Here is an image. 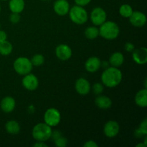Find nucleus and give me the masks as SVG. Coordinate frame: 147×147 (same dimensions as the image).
Instances as JSON below:
<instances>
[{
    "label": "nucleus",
    "mask_w": 147,
    "mask_h": 147,
    "mask_svg": "<svg viewBox=\"0 0 147 147\" xmlns=\"http://www.w3.org/2000/svg\"><path fill=\"white\" fill-rule=\"evenodd\" d=\"M122 73L119 67H108L101 75L102 84L108 88H115L122 80Z\"/></svg>",
    "instance_id": "1"
},
{
    "label": "nucleus",
    "mask_w": 147,
    "mask_h": 147,
    "mask_svg": "<svg viewBox=\"0 0 147 147\" xmlns=\"http://www.w3.org/2000/svg\"><path fill=\"white\" fill-rule=\"evenodd\" d=\"M120 33V28L113 21H106L99 28V35L107 40H113L117 38Z\"/></svg>",
    "instance_id": "2"
},
{
    "label": "nucleus",
    "mask_w": 147,
    "mask_h": 147,
    "mask_svg": "<svg viewBox=\"0 0 147 147\" xmlns=\"http://www.w3.org/2000/svg\"><path fill=\"white\" fill-rule=\"evenodd\" d=\"M52 127L45 123H39L32 129V137L37 142H46L50 139Z\"/></svg>",
    "instance_id": "3"
},
{
    "label": "nucleus",
    "mask_w": 147,
    "mask_h": 147,
    "mask_svg": "<svg viewBox=\"0 0 147 147\" xmlns=\"http://www.w3.org/2000/svg\"><path fill=\"white\" fill-rule=\"evenodd\" d=\"M68 14L70 20L76 24H83L88 20L87 11L80 6H73L70 8Z\"/></svg>",
    "instance_id": "4"
},
{
    "label": "nucleus",
    "mask_w": 147,
    "mask_h": 147,
    "mask_svg": "<svg viewBox=\"0 0 147 147\" xmlns=\"http://www.w3.org/2000/svg\"><path fill=\"white\" fill-rule=\"evenodd\" d=\"M13 67L16 73H18L19 75L25 76L31 73L33 65L30 59L25 57H20L14 60L13 63Z\"/></svg>",
    "instance_id": "5"
},
{
    "label": "nucleus",
    "mask_w": 147,
    "mask_h": 147,
    "mask_svg": "<svg viewBox=\"0 0 147 147\" xmlns=\"http://www.w3.org/2000/svg\"><path fill=\"white\" fill-rule=\"evenodd\" d=\"M45 123L51 127L57 126L61 121V114L57 109L50 108L44 114Z\"/></svg>",
    "instance_id": "6"
},
{
    "label": "nucleus",
    "mask_w": 147,
    "mask_h": 147,
    "mask_svg": "<svg viewBox=\"0 0 147 147\" xmlns=\"http://www.w3.org/2000/svg\"><path fill=\"white\" fill-rule=\"evenodd\" d=\"M107 14L103 8L95 7L90 13V20L95 26H100L106 21Z\"/></svg>",
    "instance_id": "7"
},
{
    "label": "nucleus",
    "mask_w": 147,
    "mask_h": 147,
    "mask_svg": "<svg viewBox=\"0 0 147 147\" xmlns=\"http://www.w3.org/2000/svg\"><path fill=\"white\" fill-rule=\"evenodd\" d=\"M22 83L24 88L30 91H33L38 88L39 80L37 76L30 73L24 76V78L22 80Z\"/></svg>",
    "instance_id": "8"
},
{
    "label": "nucleus",
    "mask_w": 147,
    "mask_h": 147,
    "mask_svg": "<svg viewBox=\"0 0 147 147\" xmlns=\"http://www.w3.org/2000/svg\"><path fill=\"white\" fill-rule=\"evenodd\" d=\"M120 126L116 121H109L106 122L103 127V133L108 138H114L119 134Z\"/></svg>",
    "instance_id": "9"
},
{
    "label": "nucleus",
    "mask_w": 147,
    "mask_h": 147,
    "mask_svg": "<svg viewBox=\"0 0 147 147\" xmlns=\"http://www.w3.org/2000/svg\"><path fill=\"white\" fill-rule=\"evenodd\" d=\"M55 55L57 58L60 60H69L73 55V51L68 45L65 44H60L57 46L55 49Z\"/></svg>",
    "instance_id": "10"
},
{
    "label": "nucleus",
    "mask_w": 147,
    "mask_h": 147,
    "mask_svg": "<svg viewBox=\"0 0 147 147\" xmlns=\"http://www.w3.org/2000/svg\"><path fill=\"white\" fill-rule=\"evenodd\" d=\"M75 88L78 94L86 96L90 91V84L87 79L84 78H80L75 83Z\"/></svg>",
    "instance_id": "11"
},
{
    "label": "nucleus",
    "mask_w": 147,
    "mask_h": 147,
    "mask_svg": "<svg viewBox=\"0 0 147 147\" xmlns=\"http://www.w3.org/2000/svg\"><path fill=\"white\" fill-rule=\"evenodd\" d=\"M132 58L138 65H144L147 62V49L142 47L134 49L132 52Z\"/></svg>",
    "instance_id": "12"
},
{
    "label": "nucleus",
    "mask_w": 147,
    "mask_h": 147,
    "mask_svg": "<svg viewBox=\"0 0 147 147\" xmlns=\"http://www.w3.org/2000/svg\"><path fill=\"white\" fill-rule=\"evenodd\" d=\"M129 22L136 27H142L146 22V17L144 13L139 11H133L129 17Z\"/></svg>",
    "instance_id": "13"
},
{
    "label": "nucleus",
    "mask_w": 147,
    "mask_h": 147,
    "mask_svg": "<svg viewBox=\"0 0 147 147\" xmlns=\"http://www.w3.org/2000/svg\"><path fill=\"white\" fill-rule=\"evenodd\" d=\"M70 8V4L67 0H56L53 4L55 12L60 16H65L68 14Z\"/></svg>",
    "instance_id": "14"
},
{
    "label": "nucleus",
    "mask_w": 147,
    "mask_h": 147,
    "mask_svg": "<svg viewBox=\"0 0 147 147\" xmlns=\"http://www.w3.org/2000/svg\"><path fill=\"white\" fill-rule=\"evenodd\" d=\"M101 60L97 57H90L85 63V68L88 73H95L101 67Z\"/></svg>",
    "instance_id": "15"
},
{
    "label": "nucleus",
    "mask_w": 147,
    "mask_h": 147,
    "mask_svg": "<svg viewBox=\"0 0 147 147\" xmlns=\"http://www.w3.org/2000/svg\"><path fill=\"white\" fill-rule=\"evenodd\" d=\"M16 106V102L14 98L11 96H6L0 103V107L2 111L6 113H9L14 110Z\"/></svg>",
    "instance_id": "16"
},
{
    "label": "nucleus",
    "mask_w": 147,
    "mask_h": 147,
    "mask_svg": "<svg viewBox=\"0 0 147 147\" xmlns=\"http://www.w3.org/2000/svg\"><path fill=\"white\" fill-rule=\"evenodd\" d=\"M95 103L98 108L100 109H109L112 106V100L109 97L103 95H98L97 97L95 99Z\"/></svg>",
    "instance_id": "17"
},
{
    "label": "nucleus",
    "mask_w": 147,
    "mask_h": 147,
    "mask_svg": "<svg viewBox=\"0 0 147 147\" xmlns=\"http://www.w3.org/2000/svg\"><path fill=\"white\" fill-rule=\"evenodd\" d=\"M135 103L141 108H146L147 106V90L146 88L139 90L135 96Z\"/></svg>",
    "instance_id": "18"
},
{
    "label": "nucleus",
    "mask_w": 147,
    "mask_h": 147,
    "mask_svg": "<svg viewBox=\"0 0 147 147\" xmlns=\"http://www.w3.org/2000/svg\"><path fill=\"white\" fill-rule=\"evenodd\" d=\"M25 7L24 0H9V8L10 11L13 13L22 12Z\"/></svg>",
    "instance_id": "19"
},
{
    "label": "nucleus",
    "mask_w": 147,
    "mask_h": 147,
    "mask_svg": "<svg viewBox=\"0 0 147 147\" xmlns=\"http://www.w3.org/2000/svg\"><path fill=\"white\" fill-rule=\"evenodd\" d=\"M123 63H124V56L120 52H116L113 53L109 58V63L113 67H120Z\"/></svg>",
    "instance_id": "20"
},
{
    "label": "nucleus",
    "mask_w": 147,
    "mask_h": 147,
    "mask_svg": "<svg viewBox=\"0 0 147 147\" xmlns=\"http://www.w3.org/2000/svg\"><path fill=\"white\" fill-rule=\"evenodd\" d=\"M5 129L10 134H17L20 131V126L16 121H9L5 124Z\"/></svg>",
    "instance_id": "21"
},
{
    "label": "nucleus",
    "mask_w": 147,
    "mask_h": 147,
    "mask_svg": "<svg viewBox=\"0 0 147 147\" xmlns=\"http://www.w3.org/2000/svg\"><path fill=\"white\" fill-rule=\"evenodd\" d=\"M13 50V46L11 42L7 40L0 42V55L3 56H7L11 53Z\"/></svg>",
    "instance_id": "22"
},
{
    "label": "nucleus",
    "mask_w": 147,
    "mask_h": 147,
    "mask_svg": "<svg viewBox=\"0 0 147 147\" xmlns=\"http://www.w3.org/2000/svg\"><path fill=\"white\" fill-rule=\"evenodd\" d=\"M84 34L88 40H95L99 36V29L96 26L88 27L86 29Z\"/></svg>",
    "instance_id": "23"
},
{
    "label": "nucleus",
    "mask_w": 147,
    "mask_h": 147,
    "mask_svg": "<svg viewBox=\"0 0 147 147\" xmlns=\"http://www.w3.org/2000/svg\"><path fill=\"white\" fill-rule=\"evenodd\" d=\"M133 9H132L131 6H130L128 4H122L119 9V14L121 16L124 18H129L130 16L133 13Z\"/></svg>",
    "instance_id": "24"
},
{
    "label": "nucleus",
    "mask_w": 147,
    "mask_h": 147,
    "mask_svg": "<svg viewBox=\"0 0 147 147\" xmlns=\"http://www.w3.org/2000/svg\"><path fill=\"white\" fill-rule=\"evenodd\" d=\"M30 61H31L33 66L38 67V66L42 65L44 63L45 57L42 54H35L34 55H33Z\"/></svg>",
    "instance_id": "25"
},
{
    "label": "nucleus",
    "mask_w": 147,
    "mask_h": 147,
    "mask_svg": "<svg viewBox=\"0 0 147 147\" xmlns=\"http://www.w3.org/2000/svg\"><path fill=\"white\" fill-rule=\"evenodd\" d=\"M93 92L94 94L96 95H100L103 93L104 88H103V85L100 83H96L93 86Z\"/></svg>",
    "instance_id": "26"
},
{
    "label": "nucleus",
    "mask_w": 147,
    "mask_h": 147,
    "mask_svg": "<svg viewBox=\"0 0 147 147\" xmlns=\"http://www.w3.org/2000/svg\"><path fill=\"white\" fill-rule=\"evenodd\" d=\"M55 144L57 147H65L67 144V139L63 136H60L54 141Z\"/></svg>",
    "instance_id": "27"
},
{
    "label": "nucleus",
    "mask_w": 147,
    "mask_h": 147,
    "mask_svg": "<svg viewBox=\"0 0 147 147\" xmlns=\"http://www.w3.org/2000/svg\"><path fill=\"white\" fill-rule=\"evenodd\" d=\"M139 130L143 134L144 136H146L147 134V119H144L141 123L140 126L138 128Z\"/></svg>",
    "instance_id": "28"
},
{
    "label": "nucleus",
    "mask_w": 147,
    "mask_h": 147,
    "mask_svg": "<svg viewBox=\"0 0 147 147\" xmlns=\"http://www.w3.org/2000/svg\"><path fill=\"white\" fill-rule=\"evenodd\" d=\"M20 19H21V17H20L19 13L11 12V15L9 16L10 22H11V23H13V24H17V23L20 22Z\"/></svg>",
    "instance_id": "29"
},
{
    "label": "nucleus",
    "mask_w": 147,
    "mask_h": 147,
    "mask_svg": "<svg viewBox=\"0 0 147 147\" xmlns=\"http://www.w3.org/2000/svg\"><path fill=\"white\" fill-rule=\"evenodd\" d=\"M91 0H75V3L76 5L80 6V7H85L90 4Z\"/></svg>",
    "instance_id": "30"
},
{
    "label": "nucleus",
    "mask_w": 147,
    "mask_h": 147,
    "mask_svg": "<svg viewBox=\"0 0 147 147\" xmlns=\"http://www.w3.org/2000/svg\"><path fill=\"white\" fill-rule=\"evenodd\" d=\"M124 48L127 52H133V50L135 49V47L133 43L126 42L124 45Z\"/></svg>",
    "instance_id": "31"
},
{
    "label": "nucleus",
    "mask_w": 147,
    "mask_h": 147,
    "mask_svg": "<svg viewBox=\"0 0 147 147\" xmlns=\"http://www.w3.org/2000/svg\"><path fill=\"white\" fill-rule=\"evenodd\" d=\"M61 136H62L61 133H60L59 131H52V134H51V136H50V138H51L53 141H55L57 139H58L59 137H60Z\"/></svg>",
    "instance_id": "32"
},
{
    "label": "nucleus",
    "mask_w": 147,
    "mask_h": 147,
    "mask_svg": "<svg viewBox=\"0 0 147 147\" xmlns=\"http://www.w3.org/2000/svg\"><path fill=\"white\" fill-rule=\"evenodd\" d=\"M83 146H85V147H98V145L97 143H96V142H94V141L90 140V141H88V142H86V143L83 144Z\"/></svg>",
    "instance_id": "33"
},
{
    "label": "nucleus",
    "mask_w": 147,
    "mask_h": 147,
    "mask_svg": "<svg viewBox=\"0 0 147 147\" xmlns=\"http://www.w3.org/2000/svg\"><path fill=\"white\" fill-rule=\"evenodd\" d=\"M7 34L6 33V32L0 30V42L5 41V40H7Z\"/></svg>",
    "instance_id": "34"
},
{
    "label": "nucleus",
    "mask_w": 147,
    "mask_h": 147,
    "mask_svg": "<svg viewBox=\"0 0 147 147\" xmlns=\"http://www.w3.org/2000/svg\"><path fill=\"white\" fill-rule=\"evenodd\" d=\"M34 147H47V145L45 143V142H37L33 145Z\"/></svg>",
    "instance_id": "35"
},
{
    "label": "nucleus",
    "mask_w": 147,
    "mask_h": 147,
    "mask_svg": "<svg viewBox=\"0 0 147 147\" xmlns=\"http://www.w3.org/2000/svg\"><path fill=\"white\" fill-rule=\"evenodd\" d=\"M146 145L144 144L140 143V144H139L136 145V147H146Z\"/></svg>",
    "instance_id": "36"
},
{
    "label": "nucleus",
    "mask_w": 147,
    "mask_h": 147,
    "mask_svg": "<svg viewBox=\"0 0 147 147\" xmlns=\"http://www.w3.org/2000/svg\"><path fill=\"white\" fill-rule=\"evenodd\" d=\"M1 5H0V12H1Z\"/></svg>",
    "instance_id": "37"
},
{
    "label": "nucleus",
    "mask_w": 147,
    "mask_h": 147,
    "mask_svg": "<svg viewBox=\"0 0 147 147\" xmlns=\"http://www.w3.org/2000/svg\"><path fill=\"white\" fill-rule=\"evenodd\" d=\"M1 1H7V0H1Z\"/></svg>",
    "instance_id": "38"
},
{
    "label": "nucleus",
    "mask_w": 147,
    "mask_h": 147,
    "mask_svg": "<svg viewBox=\"0 0 147 147\" xmlns=\"http://www.w3.org/2000/svg\"><path fill=\"white\" fill-rule=\"evenodd\" d=\"M42 1H46V0H42Z\"/></svg>",
    "instance_id": "39"
},
{
    "label": "nucleus",
    "mask_w": 147,
    "mask_h": 147,
    "mask_svg": "<svg viewBox=\"0 0 147 147\" xmlns=\"http://www.w3.org/2000/svg\"><path fill=\"white\" fill-rule=\"evenodd\" d=\"M0 28H1V25H0Z\"/></svg>",
    "instance_id": "40"
}]
</instances>
